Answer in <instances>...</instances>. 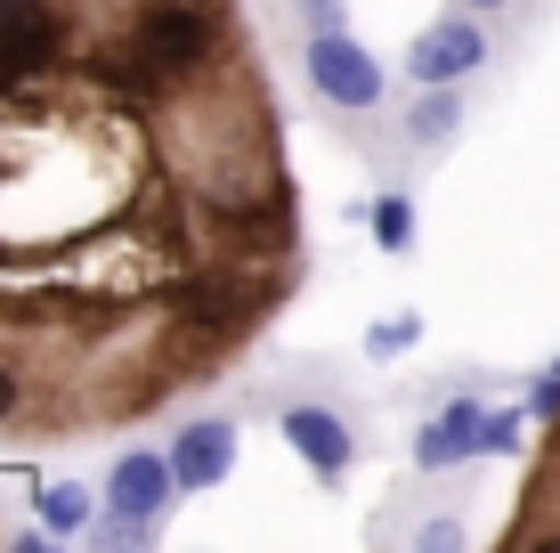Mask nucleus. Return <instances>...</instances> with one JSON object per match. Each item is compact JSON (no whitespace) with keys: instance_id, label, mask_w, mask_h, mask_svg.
Segmentation results:
<instances>
[{"instance_id":"4468645a","label":"nucleus","mask_w":560,"mask_h":553,"mask_svg":"<svg viewBox=\"0 0 560 553\" xmlns=\"http://www.w3.org/2000/svg\"><path fill=\"white\" fill-rule=\"evenodd\" d=\"M301 16H308V33H334L341 25V0H301Z\"/></svg>"},{"instance_id":"423d86ee","label":"nucleus","mask_w":560,"mask_h":553,"mask_svg":"<svg viewBox=\"0 0 560 553\" xmlns=\"http://www.w3.org/2000/svg\"><path fill=\"white\" fill-rule=\"evenodd\" d=\"M284 440H293V456L317 472V481H341V472H350V456H358V431L341 424L334 407H308V399L284 407Z\"/></svg>"},{"instance_id":"ddd939ff","label":"nucleus","mask_w":560,"mask_h":553,"mask_svg":"<svg viewBox=\"0 0 560 553\" xmlns=\"http://www.w3.org/2000/svg\"><path fill=\"white\" fill-rule=\"evenodd\" d=\"M504 448H520V407H488V448L479 456H504Z\"/></svg>"},{"instance_id":"0eeeda50","label":"nucleus","mask_w":560,"mask_h":553,"mask_svg":"<svg viewBox=\"0 0 560 553\" xmlns=\"http://www.w3.org/2000/svg\"><path fill=\"white\" fill-rule=\"evenodd\" d=\"M171 472H179L187 497H196V488H220L228 472H236V424H228V415H203V424H187L179 440H171Z\"/></svg>"},{"instance_id":"9d476101","label":"nucleus","mask_w":560,"mask_h":553,"mask_svg":"<svg viewBox=\"0 0 560 553\" xmlns=\"http://www.w3.org/2000/svg\"><path fill=\"white\" fill-rule=\"evenodd\" d=\"M42 529H49V538H82V529H90V488L82 481L42 488Z\"/></svg>"},{"instance_id":"39448f33","label":"nucleus","mask_w":560,"mask_h":553,"mask_svg":"<svg viewBox=\"0 0 560 553\" xmlns=\"http://www.w3.org/2000/svg\"><path fill=\"white\" fill-rule=\"evenodd\" d=\"M545 545H560V424H552V440H545V456H536V472H528L520 521L504 529V553H545Z\"/></svg>"},{"instance_id":"7ed1b4c3","label":"nucleus","mask_w":560,"mask_h":553,"mask_svg":"<svg viewBox=\"0 0 560 553\" xmlns=\"http://www.w3.org/2000/svg\"><path fill=\"white\" fill-rule=\"evenodd\" d=\"M171 497H187V488H179V472H171V448H163V456H154V448L114 456V472H106V512H122V521H147V529H163Z\"/></svg>"},{"instance_id":"f8f14e48","label":"nucleus","mask_w":560,"mask_h":553,"mask_svg":"<svg viewBox=\"0 0 560 553\" xmlns=\"http://www.w3.org/2000/svg\"><path fill=\"white\" fill-rule=\"evenodd\" d=\"M415 334H422V318H390V326H374V334H365V350H374V358H398Z\"/></svg>"},{"instance_id":"2eb2a0df","label":"nucleus","mask_w":560,"mask_h":553,"mask_svg":"<svg viewBox=\"0 0 560 553\" xmlns=\"http://www.w3.org/2000/svg\"><path fill=\"white\" fill-rule=\"evenodd\" d=\"M463 9H512V0H463Z\"/></svg>"},{"instance_id":"9b49d317","label":"nucleus","mask_w":560,"mask_h":553,"mask_svg":"<svg viewBox=\"0 0 560 553\" xmlns=\"http://www.w3.org/2000/svg\"><path fill=\"white\" fill-rule=\"evenodd\" d=\"M374 237H382V253H407V244H415V204L407 196H382L374 204Z\"/></svg>"},{"instance_id":"6e6552de","label":"nucleus","mask_w":560,"mask_h":553,"mask_svg":"<svg viewBox=\"0 0 560 553\" xmlns=\"http://www.w3.org/2000/svg\"><path fill=\"white\" fill-rule=\"evenodd\" d=\"M479 448H488V407H479V399H455L439 424L415 431V464L422 472H447V464H463V456H479Z\"/></svg>"},{"instance_id":"20e7f679","label":"nucleus","mask_w":560,"mask_h":553,"mask_svg":"<svg viewBox=\"0 0 560 553\" xmlns=\"http://www.w3.org/2000/svg\"><path fill=\"white\" fill-rule=\"evenodd\" d=\"M479 66H488V33H479L471 16H439V25H422V42L407 49L415 90H431V82H463V73H479Z\"/></svg>"},{"instance_id":"f03ea898","label":"nucleus","mask_w":560,"mask_h":553,"mask_svg":"<svg viewBox=\"0 0 560 553\" xmlns=\"http://www.w3.org/2000/svg\"><path fill=\"white\" fill-rule=\"evenodd\" d=\"M301 66H308V82H317L325 106H341V114H374V106H382V66H374V57H365L341 25H334V33H308Z\"/></svg>"},{"instance_id":"f257e3e1","label":"nucleus","mask_w":560,"mask_h":553,"mask_svg":"<svg viewBox=\"0 0 560 553\" xmlns=\"http://www.w3.org/2000/svg\"><path fill=\"white\" fill-rule=\"evenodd\" d=\"M301 293L244 0H0V431H130Z\"/></svg>"},{"instance_id":"1a4fd4ad","label":"nucleus","mask_w":560,"mask_h":553,"mask_svg":"<svg viewBox=\"0 0 560 553\" xmlns=\"http://www.w3.org/2000/svg\"><path fill=\"white\" fill-rule=\"evenodd\" d=\"M463 114H471V106L455 99V82H431V90L415 99V114H407V139H415V147H447L455 130H463Z\"/></svg>"}]
</instances>
